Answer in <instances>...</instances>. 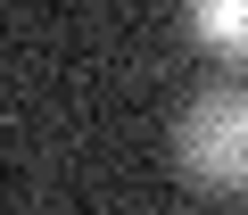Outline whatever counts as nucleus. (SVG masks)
Instances as JSON below:
<instances>
[{
    "mask_svg": "<svg viewBox=\"0 0 248 215\" xmlns=\"http://www.w3.org/2000/svg\"><path fill=\"white\" fill-rule=\"evenodd\" d=\"M174 166L207 199H248V91H199L174 124Z\"/></svg>",
    "mask_w": 248,
    "mask_h": 215,
    "instance_id": "nucleus-1",
    "label": "nucleus"
},
{
    "mask_svg": "<svg viewBox=\"0 0 248 215\" xmlns=\"http://www.w3.org/2000/svg\"><path fill=\"white\" fill-rule=\"evenodd\" d=\"M199 50H215L223 66H248V0H182Z\"/></svg>",
    "mask_w": 248,
    "mask_h": 215,
    "instance_id": "nucleus-2",
    "label": "nucleus"
}]
</instances>
